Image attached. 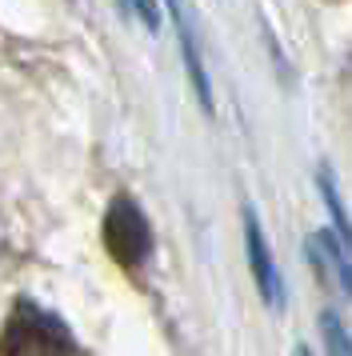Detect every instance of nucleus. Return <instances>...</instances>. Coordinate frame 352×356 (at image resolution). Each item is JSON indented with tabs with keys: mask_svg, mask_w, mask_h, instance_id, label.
<instances>
[{
	"mask_svg": "<svg viewBox=\"0 0 352 356\" xmlns=\"http://www.w3.org/2000/svg\"><path fill=\"white\" fill-rule=\"evenodd\" d=\"M0 356H80V344L61 316L32 300H16L0 332Z\"/></svg>",
	"mask_w": 352,
	"mask_h": 356,
	"instance_id": "f257e3e1",
	"label": "nucleus"
},
{
	"mask_svg": "<svg viewBox=\"0 0 352 356\" xmlns=\"http://www.w3.org/2000/svg\"><path fill=\"white\" fill-rule=\"evenodd\" d=\"M104 248L120 268H141L152 252V228L128 196H116L104 212Z\"/></svg>",
	"mask_w": 352,
	"mask_h": 356,
	"instance_id": "f03ea898",
	"label": "nucleus"
},
{
	"mask_svg": "<svg viewBox=\"0 0 352 356\" xmlns=\"http://www.w3.org/2000/svg\"><path fill=\"white\" fill-rule=\"evenodd\" d=\"M244 244H248V264H253V276H256V289L269 305H280L285 300V284H280V273L272 264V252L264 244V232L256 225V212L248 209L244 212Z\"/></svg>",
	"mask_w": 352,
	"mask_h": 356,
	"instance_id": "7ed1b4c3",
	"label": "nucleus"
},
{
	"mask_svg": "<svg viewBox=\"0 0 352 356\" xmlns=\"http://www.w3.org/2000/svg\"><path fill=\"white\" fill-rule=\"evenodd\" d=\"M308 252L317 260L324 284H340L344 296H352V252H344V244L333 241V232H317L308 241Z\"/></svg>",
	"mask_w": 352,
	"mask_h": 356,
	"instance_id": "20e7f679",
	"label": "nucleus"
},
{
	"mask_svg": "<svg viewBox=\"0 0 352 356\" xmlns=\"http://www.w3.org/2000/svg\"><path fill=\"white\" fill-rule=\"evenodd\" d=\"M320 196H324V209H328V216H333L336 236H340V244H344V252H352V220H349V212H344L340 193H336V180L328 177V172H320Z\"/></svg>",
	"mask_w": 352,
	"mask_h": 356,
	"instance_id": "39448f33",
	"label": "nucleus"
},
{
	"mask_svg": "<svg viewBox=\"0 0 352 356\" xmlns=\"http://www.w3.org/2000/svg\"><path fill=\"white\" fill-rule=\"evenodd\" d=\"M320 324H324V344H328V356H352V337L344 332V324L336 321L333 312H324Z\"/></svg>",
	"mask_w": 352,
	"mask_h": 356,
	"instance_id": "423d86ee",
	"label": "nucleus"
},
{
	"mask_svg": "<svg viewBox=\"0 0 352 356\" xmlns=\"http://www.w3.org/2000/svg\"><path fill=\"white\" fill-rule=\"evenodd\" d=\"M125 4L144 20V29H148V33H157V29H160V8H157V0H125Z\"/></svg>",
	"mask_w": 352,
	"mask_h": 356,
	"instance_id": "0eeeda50",
	"label": "nucleus"
},
{
	"mask_svg": "<svg viewBox=\"0 0 352 356\" xmlns=\"http://www.w3.org/2000/svg\"><path fill=\"white\" fill-rule=\"evenodd\" d=\"M296 356H308V353H304V348H301V353H296Z\"/></svg>",
	"mask_w": 352,
	"mask_h": 356,
	"instance_id": "6e6552de",
	"label": "nucleus"
}]
</instances>
